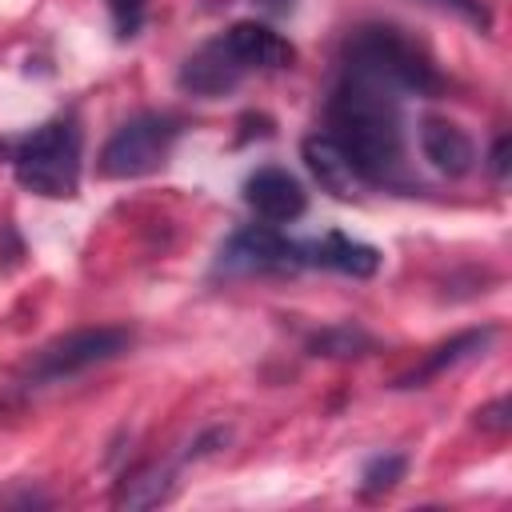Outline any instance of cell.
<instances>
[{
  "label": "cell",
  "mask_w": 512,
  "mask_h": 512,
  "mask_svg": "<svg viewBox=\"0 0 512 512\" xmlns=\"http://www.w3.org/2000/svg\"><path fill=\"white\" fill-rule=\"evenodd\" d=\"M328 128V136L344 148V156L368 184H380L396 172L404 156V132L400 96L388 84L344 68L340 84L328 96Z\"/></svg>",
  "instance_id": "cell-1"
},
{
  "label": "cell",
  "mask_w": 512,
  "mask_h": 512,
  "mask_svg": "<svg viewBox=\"0 0 512 512\" xmlns=\"http://www.w3.org/2000/svg\"><path fill=\"white\" fill-rule=\"evenodd\" d=\"M344 68L352 72H364L380 84H388L396 96L400 92H416V96H428L440 88V76L432 68V60L396 28H384V24H372V28H360L352 40H348V56H344Z\"/></svg>",
  "instance_id": "cell-2"
},
{
  "label": "cell",
  "mask_w": 512,
  "mask_h": 512,
  "mask_svg": "<svg viewBox=\"0 0 512 512\" xmlns=\"http://www.w3.org/2000/svg\"><path fill=\"white\" fill-rule=\"evenodd\" d=\"M16 180L48 200H72L80 188V132L72 120H52L24 136L12 152Z\"/></svg>",
  "instance_id": "cell-3"
},
{
  "label": "cell",
  "mask_w": 512,
  "mask_h": 512,
  "mask_svg": "<svg viewBox=\"0 0 512 512\" xmlns=\"http://www.w3.org/2000/svg\"><path fill=\"white\" fill-rule=\"evenodd\" d=\"M176 136H180L176 120H168V116H136V120L120 124L112 132V140L104 144L100 172L112 176V180L148 176V172H156L168 160Z\"/></svg>",
  "instance_id": "cell-4"
},
{
  "label": "cell",
  "mask_w": 512,
  "mask_h": 512,
  "mask_svg": "<svg viewBox=\"0 0 512 512\" xmlns=\"http://www.w3.org/2000/svg\"><path fill=\"white\" fill-rule=\"evenodd\" d=\"M128 332L124 328H76L52 344H44L32 360V380H60V376H76L92 364L112 360L116 352L128 348Z\"/></svg>",
  "instance_id": "cell-5"
},
{
  "label": "cell",
  "mask_w": 512,
  "mask_h": 512,
  "mask_svg": "<svg viewBox=\"0 0 512 512\" xmlns=\"http://www.w3.org/2000/svg\"><path fill=\"white\" fill-rule=\"evenodd\" d=\"M300 244L284 240L272 224H248L220 248V272H288L300 268Z\"/></svg>",
  "instance_id": "cell-6"
},
{
  "label": "cell",
  "mask_w": 512,
  "mask_h": 512,
  "mask_svg": "<svg viewBox=\"0 0 512 512\" xmlns=\"http://www.w3.org/2000/svg\"><path fill=\"white\" fill-rule=\"evenodd\" d=\"M244 200L248 208L264 220V224H292L304 216L308 196L300 188V180L284 168H260L244 180Z\"/></svg>",
  "instance_id": "cell-7"
},
{
  "label": "cell",
  "mask_w": 512,
  "mask_h": 512,
  "mask_svg": "<svg viewBox=\"0 0 512 512\" xmlns=\"http://www.w3.org/2000/svg\"><path fill=\"white\" fill-rule=\"evenodd\" d=\"M224 48L232 52V60L244 68V72H260V68H288L296 60V48L268 24L260 20H240L232 24L224 36Z\"/></svg>",
  "instance_id": "cell-8"
},
{
  "label": "cell",
  "mask_w": 512,
  "mask_h": 512,
  "mask_svg": "<svg viewBox=\"0 0 512 512\" xmlns=\"http://www.w3.org/2000/svg\"><path fill=\"white\" fill-rule=\"evenodd\" d=\"M248 72L232 60V52L224 48V40H208L204 48H196L184 64H180V88L192 96H224L232 92Z\"/></svg>",
  "instance_id": "cell-9"
},
{
  "label": "cell",
  "mask_w": 512,
  "mask_h": 512,
  "mask_svg": "<svg viewBox=\"0 0 512 512\" xmlns=\"http://www.w3.org/2000/svg\"><path fill=\"white\" fill-rule=\"evenodd\" d=\"M300 152H304V164H308V172L316 176V184H320L324 192H332L336 200H352V196H360V192L368 188V180L356 172V164L344 156V148H340L328 132L308 136Z\"/></svg>",
  "instance_id": "cell-10"
},
{
  "label": "cell",
  "mask_w": 512,
  "mask_h": 512,
  "mask_svg": "<svg viewBox=\"0 0 512 512\" xmlns=\"http://www.w3.org/2000/svg\"><path fill=\"white\" fill-rule=\"evenodd\" d=\"M300 256H304V264L336 268V272L356 276V280H364V276H372L380 268V252L372 244H364V240L344 236V232H328L316 244H300Z\"/></svg>",
  "instance_id": "cell-11"
},
{
  "label": "cell",
  "mask_w": 512,
  "mask_h": 512,
  "mask_svg": "<svg viewBox=\"0 0 512 512\" xmlns=\"http://www.w3.org/2000/svg\"><path fill=\"white\" fill-rule=\"evenodd\" d=\"M420 148H424V160L432 168H440L444 176H464L476 164V148H472L468 132L448 124V120H424L420 124Z\"/></svg>",
  "instance_id": "cell-12"
},
{
  "label": "cell",
  "mask_w": 512,
  "mask_h": 512,
  "mask_svg": "<svg viewBox=\"0 0 512 512\" xmlns=\"http://www.w3.org/2000/svg\"><path fill=\"white\" fill-rule=\"evenodd\" d=\"M172 488H176V480H172L168 468H144V472H136L120 484L116 504L120 508H156L172 496Z\"/></svg>",
  "instance_id": "cell-13"
},
{
  "label": "cell",
  "mask_w": 512,
  "mask_h": 512,
  "mask_svg": "<svg viewBox=\"0 0 512 512\" xmlns=\"http://www.w3.org/2000/svg\"><path fill=\"white\" fill-rule=\"evenodd\" d=\"M488 340H492V328H484V332H464V336H456L452 344H440L436 356H428V364H424L420 372H412V384L424 380V376H432V372H440V368H448V364H456V360H464V356H472V352H480Z\"/></svg>",
  "instance_id": "cell-14"
},
{
  "label": "cell",
  "mask_w": 512,
  "mask_h": 512,
  "mask_svg": "<svg viewBox=\"0 0 512 512\" xmlns=\"http://www.w3.org/2000/svg\"><path fill=\"white\" fill-rule=\"evenodd\" d=\"M312 348H316V356H360L364 348H372V340L356 328H328L312 340Z\"/></svg>",
  "instance_id": "cell-15"
},
{
  "label": "cell",
  "mask_w": 512,
  "mask_h": 512,
  "mask_svg": "<svg viewBox=\"0 0 512 512\" xmlns=\"http://www.w3.org/2000/svg\"><path fill=\"white\" fill-rule=\"evenodd\" d=\"M408 460L404 456H376L368 468H364V492H388L400 476H404Z\"/></svg>",
  "instance_id": "cell-16"
},
{
  "label": "cell",
  "mask_w": 512,
  "mask_h": 512,
  "mask_svg": "<svg viewBox=\"0 0 512 512\" xmlns=\"http://www.w3.org/2000/svg\"><path fill=\"white\" fill-rule=\"evenodd\" d=\"M108 12H112V24L120 36H136V28L144 20V0H108Z\"/></svg>",
  "instance_id": "cell-17"
},
{
  "label": "cell",
  "mask_w": 512,
  "mask_h": 512,
  "mask_svg": "<svg viewBox=\"0 0 512 512\" xmlns=\"http://www.w3.org/2000/svg\"><path fill=\"white\" fill-rule=\"evenodd\" d=\"M432 4H440V8H452L456 16H464V20L480 24V28H488V12H484V4H480V0H432Z\"/></svg>",
  "instance_id": "cell-18"
},
{
  "label": "cell",
  "mask_w": 512,
  "mask_h": 512,
  "mask_svg": "<svg viewBox=\"0 0 512 512\" xmlns=\"http://www.w3.org/2000/svg\"><path fill=\"white\" fill-rule=\"evenodd\" d=\"M508 400H496V404H488L484 412H480V428H492V432H504L508 428Z\"/></svg>",
  "instance_id": "cell-19"
},
{
  "label": "cell",
  "mask_w": 512,
  "mask_h": 512,
  "mask_svg": "<svg viewBox=\"0 0 512 512\" xmlns=\"http://www.w3.org/2000/svg\"><path fill=\"white\" fill-rule=\"evenodd\" d=\"M492 172L504 180V172H508V136H500L496 140V148H492Z\"/></svg>",
  "instance_id": "cell-20"
}]
</instances>
